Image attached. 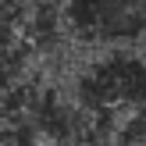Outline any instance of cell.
I'll return each mask as SVG.
<instances>
[{"label": "cell", "instance_id": "cell-2", "mask_svg": "<svg viewBox=\"0 0 146 146\" xmlns=\"http://www.w3.org/2000/svg\"><path fill=\"white\" fill-rule=\"evenodd\" d=\"M68 36L93 46L146 39V0H64Z\"/></svg>", "mask_w": 146, "mask_h": 146}, {"label": "cell", "instance_id": "cell-3", "mask_svg": "<svg viewBox=\"0 0 146 146\" xmlns=\"http://www.w3.org/2000/svg\"><path fill=\"white\" fill-rule=\"evenodd\" d=\"M25 50V39H21V18L14 14H0V61L11 54Z\"/></svg>", "mask_w": 146, "mask_h": 146}, {"label": "cell", "instance_id": "cell-1", "mask_svg": "<svg viewBox=\"0 0 146 146\" xmlns=\"http://www.w3.org/2000/svg\"><path fill=\"white\" fill-rule=\"evenodd\" d=\"M75 100L93 114H107L114 107H143L146 104V57L114 50L93 61L75 78Z\"/></svg>", "mask_w": 146, "mask_h": 146}]
</instances>
